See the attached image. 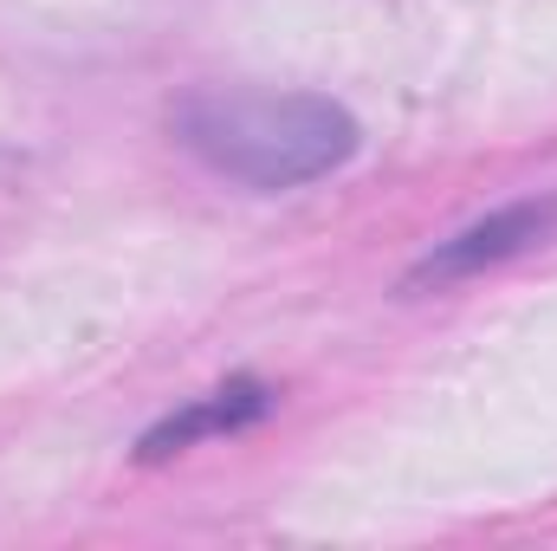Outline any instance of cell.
Returning a JSON list of instances; mask_svg holds the SVG:
<instances>
[{"label": "cell", "mask_w": 557, "mask_h": 551, "mask_svg": "<svg viewBox=\"0 0 557 551\" xmlns=\"http://www.w3.org/2000/svg\"><path fill=\"white\" fill-rule=\"evenodd\" d=\"M273 409V390L267 383H221V390H208V396H195L188 409L162 415L149 434H143V461H162V454H175V448H195V441H208V434H234V428H247V421H260V415Z\"/></svg>", "instance_id": "obj_3"}, {"label": "cell", "mask_w": 557, "mask_h": 551, "mask_svg": "<svg viewBox=\"0 0 557 551\" xmlns=\"http://www.w3.org/2000/svg\"><path fill=\"white\" fill-rule=\"evenodd\" d=\"M175 137L214 175L247 188H305L357 156V118L318 91L208 85L175 105Z\"/></svg>", "instance_id": "obj_1"}, {"label": "cell", "mask_w": 557, "mask_h": 551, "mask_svg": "<svg viewBox=\"0 0 557 551\" xmlns=\"http://www.w3.org/2000/svg\"><path fill=\"white\" fill-rule=\"evenodd\" d=\"M552 221H557V201H512V208H499V215L460 228L454 241H441L416 273H409V285H454V279H473L480 267H499V260L525 254Z\"/></svg>", "instance_id": "obj_2"}]
</instances>
